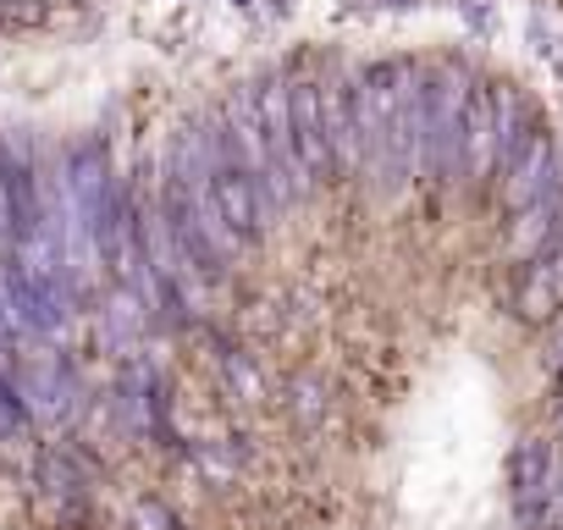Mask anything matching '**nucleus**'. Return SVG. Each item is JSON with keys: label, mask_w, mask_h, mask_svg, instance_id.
<instances>
[{"label": "nucleus", "mask_w": 563, "mask_h": 530, "mask_svg": "<svg viewBox=\"0 0 563 530\" xmlns=\"http://www.w3.org/2000/svg\"><path fill=\"white\" fill-rule=\"evenodd\" d=\"M552 486H558V453L547 437H525L514 448V503L530 525H552Z\"/></svg>", "instance_id": "nucleus-4"}, {"label": "nucleus", "mask_w": 563, "mask_h": 530, "mask_svg": "<svg viewBox=\"0 0 563 530\" xmlns=\"http://www.w3.org/2000/svg\"><path fill=\"white\" fill-rule=\"evenodd\" d=\"M552 183H563V177H558V150H552L547 133L530 128V139L519 144V155H514L508 172H503V205H508V210H525V205L541 199Z\"/></svg>", "instance_id": "nucleus-7"}, {"label": "nucleus", "mask_w": 563, "mask_h": 530, "mask_svg": "<svg viewBox=\"0 0 563 530\" xmlns=\"http://www.w3.org/2000/svg\"><path fill=\"white\" fill-rule=\"evenodd\" d=\"M194 464H199V470H205L216 486L238 475V459H227V453H216V448H199V453H194Z\"/></svg>", "instance_id": "nucleus-14"}, {"label": "nucleus", "mask_w": 563, "mask_h": 530, "mask_svg": "<svg viewBox=\"0 0 563 530\" xmlns=\"http://www.w3.org/2000/svg\"><path fill=\"white\" fill-rule=\"evenodd\" d=\"M519 221H514V232H508V254L514 260H536L547 243H552V232L563 227L558 216H563V183H552L541 199H530L525 210H514Z\"/></svg>", "instance_id": "nucleus-8"}, {"label": "nucleus", "mask_w": 563, "mask_h": 530, "mask_svg": "<svg viewBox=\"0 0 563 530\" xmlns=\"http://www.w3.org/2000/svg\"><path fill=\"white\" fill-rule=\"evenodd\" d=\"M221 365H227V382H232V387H238L243 398H260V376H254V365H249V360H238V354H227Z\"/></svg>", "instance_id": "nucleus-13"}, {"label": "nucleus", "mask_w": 563, "mask_h": 530, "mask_svg": "<svg viewBox=\"0 0 563 530\" xmlns=\"http://www.w3.org/2000/svg\"><path fill=\"white\" fill-rule=\"evenodd\" d=\"M254 106H260V128H265V161H271V194L276 205H299L316 177L305 172L299 150H294V100H288V78H271L254 89Z\"/></svg>", "instance_id": "nucleus-3"}, {"label": "nucleus", "mask_w": 563, "mask_h": 530, "mask_svg": "<svg viewBox=\"0 0 563 530\" xmlns=\"http://www.w3.org/2000/svg\"><path fill=\"white\" fill-rule=\"evenodd\" d=\"M464 67H437L426 78V172L431 177H464V100H470Z\"/></svg>", "instance_id": "nucleus-2"}, {"label": "nucleus", "mask_w": 563, "mask_h": 530, "mask_svg": "<svg viewBox=\"0 0 563 530\" xmlns=\"http://www.w3.org/2000/svg\"><path fill=\"white\" fill-rule=\"evenodd\" d=\"M34 7H73V0H34Z\"/></svg>", "instance_id": "nucleus-19"}, {"label": "nucleus", "mask_w": 563, "mask_h": 530, "mask_svg": "<svg viewBox=\"0 0 563 530\" xmlns=\"http://www.w3.org/2000/svg\"><path fill=\"white\" fill-rule=\"evenodd\" d=\"M133 519H139V530H177V519H172L161 503H139V514H133Z\"/></svg>", "instance_id": "nucleus-16"}, {"label": "nucleus", "mask_w": 563, "mask_h": 530, "mask_svg": "<svg viewBox=\"0 0 563 530\" xmlns=\"http://www.w3.org/2000/svg\"><path fill=\"white\" fill-rule=\"evenodd\" d=\"M393 89H398V166L404 177L426 172V73L409 62H393Z\"/></svg>", "instance_id": "nucleus-6"}, {"label": "nucleus", "mask_w": 563, "mask_h": 530, "mask_svg": "<svg viewBox=\"0 0 563 530\" xmlns=\"http://www.w3.org/2000/svg\"><path fill=\"white\" fill-rule=\"evenodd\" d=\"M519 316H525V321H547V316H558V294H552V265H547V249L530 260V277L519 283Z\"/></svg>", "instance_id": "nucleus-11"}, {"label": "nucleus", "mask_w": 563, "mask_h": 530, "mask_svg": "<svg viewBox=\"0 0 563 530\" xmlns=\"http://www.w3.org/2000/svg\"><path fill=\"white\" fill-rule=\"evenodd\" d=\"M18 426H23V409H18V398H12L7 376H0V442H7V437H18Z\"/></svg>", "instance_id": "nucleus-15"}, {"label": "nucleus", "mask_w": 563, "mask_h": 530, "mask_svg": "<svg viewBox=\"0 0 563 530\" xmlns=\"http://www.w3.org/2000/svg\"><path fill=\"white\" fill-rule=\"evenodd\" d=\"M464 177H492V84H470L464 100Z\"/></svg>", "instance_id": "nucleus-10"}, {"label": "nucleus", "mask_w": 563, "mask_h": 530, "mask_svg": "<svg viewBox=\"0 0 563 530\" xmlns=\"http://www.w3.org/2000/svg\"><path fill=\"white\" fill-rule=\"evenodd\" d=\"M18 243V199H12V172L0 166V260H12Z\"/></svg>", "instance_id": "nucleus-12"}, {"label": "nucleus", "mask_w": 563, "mask_h": 530, "mask_svg": "<svg viewBox=\"0 0 563 530\" xmlns=\"http://www.w3.org/2000/svg\"><path fill=\"white\" fill-rule=\"evenodd\" d=\"M349 106H354V128H360V172H371L376 183H398V89H393V62L360 73L349 84Z\"/></svg>", "instance_id": "nucleus-1"}, {"label": "nucleus", "mask_w": 563, "mask_h": 530, "mask_svg": "<svg viewBox=\"0 0 563 530\" xmlns=\"http://www.w3.org/2000/svg\"><path fill=\"white\" fill-rule=\"evenodd\" d=\"M547 265H552V294H558V305H563V227H558V243L547 249Z\"/></svg>", "instance_id": "nucleus-17"}, {"label": "nucleus", "mask_w": 563, "mask_h": 530, "mask_svg": "<svg viewBox=\"0 0 563 530\" xmlns=\"http://www.w3.org/2000/svg\"><path fill=\"white\" fill-rule=\"evenodd\" d=\"M552 503H563V470H558V486H552Z\"/></svg>", "instance_id": "nucleus-18"}, {"label": "nucleus", "mask_w": 563, "mask_h": 530, "mask_svg": "<svg viewBox=\"0 0 563 530\" xmlns=\"http://www.w3.org/2000/svg\"><path fill=\"white\" fill-rule=\"evenodd\" d=\"M316 111H321L327 155H332V177H354L360 172V128H354L349 84L343 78H316Z\"/></svg>", "instance_id": "nucleus-5"}, {"label": "nucleus", "mask_w": 563, "mask_h": 530, "mask_svg": "<svg viewBox=\"0 0 563 530\" xmlns=\"http://www.w3.org/2000/svg\"><path fill=\"white\" fill-rule=\"evenodd\" d=\"M288 100H294V150H299L305 172L321 183V177H332V155H327V139H321L316 84H288Z\"/></svg>", "instance_id": "nucleus-9"}, {"label": "nucleus", "mask_w": 563, "mask_h": 530, "mask_svg": "<svg viewBox=\"0 0 563 530\" xmlns=\"http://www.w3.org/2000/svg\"><path fill=\"white\" fill-rule=\"evenodd\" d=\"M0 376H7V338H0Z\"/></svg>", "instance_id": "nucleus-20"}]
</instances>
